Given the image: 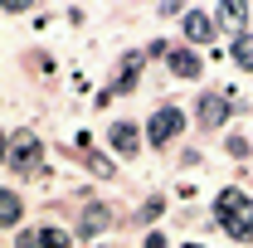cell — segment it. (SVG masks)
<instances>
[{
	"instance_id": "9c48e42d",
	"label": "cell",
	"mask_w": 253,
	"mask_h": 248,
	"mask_svg": "<svg viewBox=\"0 0 253 248\" xmlns=\"http://www.w3.org/2000/svg\"><path fill=\"white\" fill-rule=\"evenodd\" d=\"M136 68H146V54H126L122 59V78H117L112 93H131V88H136Z\"/></svg>"
},
{
	"instance_id": "8fae6325",
	"label": "cell",
	"mask_w": 253,
	"mask_h": 248,
	"mask_svg": "<svg viewBox=\"0 0 253 248\" xmlns=\"http://www.w3.org/2000/svg\"><path fill=\"white\" fill-rule=\"evenodd\" d=\"M219 20H224V25H229L234 34H244V20H249V5L229 0V5H219Z\"/></svg>"
},
{
	"instance_id": "ba28073f",
	"label": "cell",
	"mask_w": 253,
	"mask_h": 248,
	"mask_svg": "<svg viewBox=\"0 0 253 248\" xmlns=\"http://www.w3.org/2000/svg\"><path fill=\"white\" fill-rule=\"evenodd\" d=\"M107 136H112V146H117L122 156H136V151H141V131H136L131 122H112Z\"/></svg>"
},
{
	"instance_id": "5bb4252c",
	"label": "cell",
	"mask_w": 253,
	"mask_h": 248,
	"mask_svg": "<svg viewBox=\"0 0 253 248\" xmlns=\"http://www.w3.org/2000/svg\"><path fill=\"white\" fill-rule=\"evenodd\" d=\"M224 151L234 156V161H244V156H249V141H244V136H229V146H224Z\"/></svg>"
},
{
	"instance_id": "7c38bea8",
	"label": "cell",
	"mask_w": 253,
	"mask_h": 248,
	"mask_svg": "<svg viewBox=\"0 0 253 248\" xmlns=\"http://www.w3.org/2000/svg\"><path fill=\"white\" fill-rule=\"evenodd\" d=\"M107 224H112V214H107L102 205H88V209H83V234H102Z\"/></svg>"
},
{
	"instance_id": "e0dca14e",
	"label": "cell",
	"mask_w": 253,
	"mask_h": 248,
	"mask_svg": "<svg viewBox=\"0 0 253 248\" xmlns=\"http://www.w3.org/2000/svg\"><path fill=\"white\" fill-rule=\"evenodd\" d=\"M5 156H10V136H0V161H5Z\"/></svg>"
},
{
	"instance_id": "52a82bcc",
	"label": "cell",
	"mask_w": 253,
	"mask_h": 248,
	"mask_svg": "<svg viewBox=\"0 0 253 248\" xmlns=\"http://www.w3.org/2000/svg\"><path fill=\"white\" fill-rule=\"evenodd\" d=\"M224 117H229V97L224 93H205L200 97V122L205 126H219Z\"/></svg>"
},
{
	"instance_id": "ac0fdd59",
	"label": "cell",
	"mask_w": 253,
	"mask_h": 248,
	"mask_svg": "<svg viewBox=\"0 0 253 248\" xmlns=\"http://www.w3.org/2000/svg\"><path fill=\"white\" fill-rule=\"evenodd\" d=\"M190 248H200V244H190Z\"/></svg>"
},
{
	"instance_id": "6da1fadb",
	"label": "cell",
	"mask_w": 253,
	"mask_h": 248,
	"mask_svg": "<svg viewBox=\"0 0 253 248\" xmlns=\"http://www.w3.org/2000/svg\"><path fill=\"white\" fill-rule=\"evenodd\" d=\"M214 219H219V229H229L239 244H249L253 239V200L244 190H219V200H214Z\"/></svg>"
},
{
	"instance_id": "3957f363",
	"label": "cell",
	"mask_w": 253,
	"mask_h": 248,
	"mask_svg": "<svg viewBox=\"0 0 253 248\" xmlns=\"http://www.w3.org/2000/svg\"><path fill=\"white\" fill-rule=\"evenodd\" d=\"M175 131H180V112H175V107H161V112H151V122H146V141H151V146H166Z\"/></svg>"
},
{
	"instance_id": "7a4b0ae2",
	"label": "cell",
	"mask_w": 253,
	"mask_h": 248,
	"mask_svg": "<svg viewBox=\"0 0 253 248\" xmlns=\"http://www.w3.org/2000/svg\"><path fill=\"white\" fill-rule=\"evenodd\" d=\"M39 156H44V146H39L34 131H15V136H10V156H5V161H10L20 175H34V170H39Z\"/></svg>"
},
{
	"instance_id": "2e32d148",
	"label": "cell",
	"mask_w": 253,
	"mask_h": 248,
	"mask_svg": "<svg viewBox=\"0 0 253 248\" xmlns=\"http://www.w3.org/2000/svg\"><path fill=\"white\" fill-rule=\"evenodd\" d=\"M146 248H166V239L161 234H146Z\"/></svg>"
},
{
	"instance_id": "4fadbf2b",
	"label": "cell",
	"mask_w": 253,
	"mask_h": 248,
	"mask_svg": "<svg viewBox=\"0 0 253 248\" xmlns=\"http://www.w3.org/2000/svg\"><path fill=\"white\" fill-rule=\"evenodd\" d=\"M234 59H239V68H253V34L234 39Z\"/></svg>"
},
{
	"instance_id": "30bf717a",
	"label": "cell",
	"mask_w": 253,
	"mask_h": 248,
	"mask_svg": "<svg viewBox=\"0 0 253 248\" xmlns=\"http://www.w3.org/2000/svg\"><path fill=\"white\" fill-rule=\"evenodd\" d=\"M25 214V205H20V195L15 190H0V229H10V224H20Z\"/></svg>"
},
{
	"instance_id": "277c9868",
	"label": "cell",
	"mask_w": 253,
	"mask_h": 248,
	"mask_svg": "<svg viewBox=\"0 0 253 248\" xmlns=\"http://www.w3.org/2000/svg\"><path fill=\"white\" fill-rule=\"evenodd\" d=\"M20 248H68V234L63 229H25Z\"/></svg>"
},
{
	"instance_id": "5b68a950",
	"label": "cell",
	"mask_w": 253,
	"mask_h": 248,
	"mask_svg": "<svg viewBox=\"0 0 253 248\" xmlns=\"http://www.w3.org/2000/svg\"><path fill=\"white\" fill-rule=\"evenodd\" d=\"M185 39L190 44H210V39H214V20H210L205 10H190L185 15Z\"/></svg>"
},
{
	"instance_id": "8992f818",
	"label": "cell",
	"mask_w": 253,
	"mask_h": 248,
	"mask_svg": "<svg viewBox=\"0 0 253 248\" xmlns=\"http://www.w3.org/2000/svg\"><path fill=\"white\" fill-rule=\"evenodd\" d=\"M166 63H170V73H175V78H195V73H200L195 49H180V44H175V49H166Z\"/></svg>"
},
{
	"instance_id": "9a60e30c",
	"label": "cell",
	"mask_w": 253,
	"mask_h": 248,
	"mask_svg": "<svg viewBox=\"0 0 253 248\" xmlns=\"http://www.w3.org/2000/svg\"><path fill=\"white\" fill-rule=\"evenodd\" d=\"M161 205H166V200H161V195H151V200H146V205H141V219H146V224H151V219L161 214Z\"/></svg>"
}]
</instances>
